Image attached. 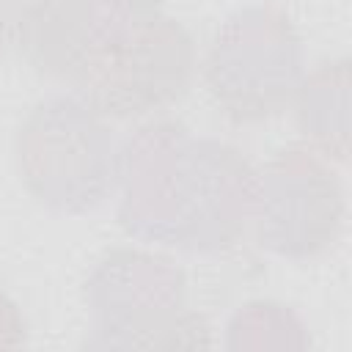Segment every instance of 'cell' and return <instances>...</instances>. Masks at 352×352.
<instances>
[{"label":"cell","mask_w":352,"mask_h":352,"mask_svg":"<svg viewBox=\"0 0 352 352\" xmlns=\"http://www.w3.org/2000/svg\"><path fill=\"white\" fill-rule=\"evenodd\" d=\"M91 3H96L102 11H107L116 19L154 14V11H162V6H165V0H91Z\"/></svg>","instance_id":"8fae6325"},{"label":"cell","mask_w":352,"mask_h":352,"mask_svg":"<svg viewBox=\"0 0 352 352\" xmlns=\"http://www.w3.org/2000/svg\"><path fill=\"white\" fill-rule=\"evenodd\" d=\"M80 91L38 99L19 121L14 160L22 187L58 212H85L116 192L121 138Z\"/></svg>","instance_id":"3957f363"},{"label":"cell","mask_w":352,"mask_h":352,"mask_svg":"<svg viewBox=\"0 0 352 352\" xmlns=\"http://www.w3.org/2000/svg\"><path fill=\"white\" fill-rule=\"evenodd\" d=\"M198 44L165 11L116 19L91 66L74 85L113 121H148L168 113L198 80Z\"/></svg>","instance_id":"5b68a950"},{"label":"cell","mask_w":352,"mask_h":352,"mask_svg":"<svg viewBox=\"0 0 352 352\" xmlns=\"http://www.w3.org/2000/svg\"><path fill=\"white\" fill-rule=\"evenodd\" d=\"M14 14L16 8L11 6V0H0V58L14 41Z\"/></svg>","instance_id":"7c38bea8"},{"label":"cell","mask_w":352,"mask_h":352,"mask_svg":"<svg viewBox=\"0 0 352 352\" xmlns=\"http://www.w3.org/2000/svg\"><path fill=\"white\" fill-rule=\"evenodd\" d=\"M302 72V38L275 3L231 11L198 52V80L234 124H261L289 110Z\"/></svg>","instance_id":"277c9868"},{"label":"cell","mask_w":352,"mask_h":352,"mask_svg":"<svg viewBox=\"0 0 352 352\" xmlns=\"http://www.w3.org/2000/svg\"><path fill=\"white\" fill-rule=\"evenodd\" d=\"M346 214L336 162L305 143L272 151L253 168L250 228L283 258H314L333 248Z\"/></svg>","instance_id":"8992f818"},{"label":"cell","mask_w":352,"mask_h":352,"mask_svg":"<svg viewBox=\"0 0 352 352\" xmlns=\"http://www.w3.org/2000/svg\"><path fill=\"white\" fill-rule=\"evenodd\" d=\"M28 336V322L19 305L0 289V349H16L25 344Z\"/></svg>","instance_id":"30bf717a"},{"label":"cell","mask_w":352,"mask_h":352,"mask_svg":"<svg viewBox=\"0 0 352 352\" xmlns=\"http://www.w3.org/2000/svg\"><path fill=\"white\" fill-rule=\"evenodd\" d=\"M300 143L341 165L349 154V60L327 58L305 69L289 102Z\"/></svg>","instance_id":"ba28073f"},{"label":"cell","mask_w":352,"mask_h":352,"mask_svg":"<svg viewBox=\"0 0 352 352\" xmlns=\"http://www.w3.org/2000/svg\"><path fill=\"white\" fill-rule=\"evenodd\" d=\"M113 22L91 0H25L14 14L11 47L36 74L77 85Z\"/></svg>","instance_id":"52a82bcc"},{"label":"cell","mask_w":352,"mask_h":352,"mask_svg":"<svg viewBox=\"0 0 352 352\" xmlns=\"http://www.w3.org/2000/svg\"><path fill=\"white\" fill-rule=\"evenodd\" d=\"M96 344L118 349L209 346V324L190 311V283L170 250L129 242L107 248L82 286Z\"/></svg>","instance_id":"7a4b0ae2"},{"label":"cell","mask_w":352,"mask_h":352,"mask_svg":"<svg viewBox=\"0 0 352 352\" xmlns=\"http://www.w3.org/2000/svg\"><path fill=\"white\" fill-rule=\"evenodd\" d=\"M253 165L228 140L173 118L121 138L116 214L132 239L187 253L231 248L250 223Z\"/></svg>","instance_id":"6da1fadb"},{"label":"cell","mask_w":352,"mask_h":352,"mask_svg":"<svg viewBox=\"0 0 352 352\" xmlns=\"http://www.w3.org/2000/svg\"><path fill=\"white\" fill-rule=\"evenodd\" d=\"M311 344L300 316L278 300H250L226 324L228 349H305Z\"/></svg>","instance_id":"9c48e42d"}]
</instances>
